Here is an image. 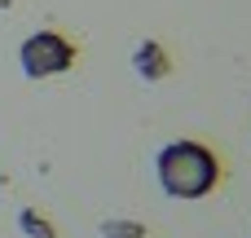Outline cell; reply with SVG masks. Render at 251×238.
I'll return each instance as SVG.
<instances>
[{
    "label": "cell",
    "instance_id": "1",
    "mask_svg": "<svg viewBox=\"0 0 251 238\" xmlns=\"http://www.w3.org/2000/svg\"><path fill=\"white\" fill-rule=\"evenodd\" d=\"M154 172H159L163 194L194 203V199H207V194L221 185V172H225V168H221L216 150L203 146V141H168V146L159 150Z\"/></svg>",
    "mask_w": 251,
    "mask_h": 238
},
{
    "label": "cell",
    "instance_id": "2",
    "mask_svg": "<svg viewBox=\"0 0 251 238\" xmlns=\"http://www.w3.org/2000/svg\"><path fill=\"white\" fill-rule=\"evenodd\" d=\"M26 79H49V75H62L75 66V44L57 31H35L22 40V53H18Z\"/></svg>",
    "mask_w": 251,
    "mask_h": 238
},
{
    "label": "cell",
    "instance_id": "3",
    "mask_svg": "<svg viewBox=\"0 0 251 238\" xmlns=\"http://www.w3.org/2000/svg\"><path fill=\"white\" fill-rule=\"evenodd\" d=\"M132 66H137V75H141L146 84H159V79H168L172 57H168V49H163L159 40H141V44L132 49Z\"/></svg>",
    "mask_w": 251,
    "mask_h": 238
},
{
    "label": "cell",
    "instance_id": "4",
    "mask_svg": "<svg viewBox=\"0 0 251 238\" xmlns=\"http://www.w3.org/2000/svg\"><path fill=\"white\" fill-rule=\"evenodd\" d=\"M101 238H150V230L141 221H106L101 225Z\"/></svg>",
    "mask_w": 251,
    "mask_h": 238
},
{
    "label": "cell",
    "instance_id": "5",
    "mask_svg": "<svg viewBox=\"0 0 251 238\" xmlns=\"http://www.w3.org/2000/svg\"><path fill=\"white\" fill-rule=\"evenodd\" d=\"M18 225H22V234L57 238V230H53V225H44V216H40V212H31V208H22V212H18Z\"/></svg>",
    "mask_w": 251,
    "mask_h": 238
}]
</instances>
